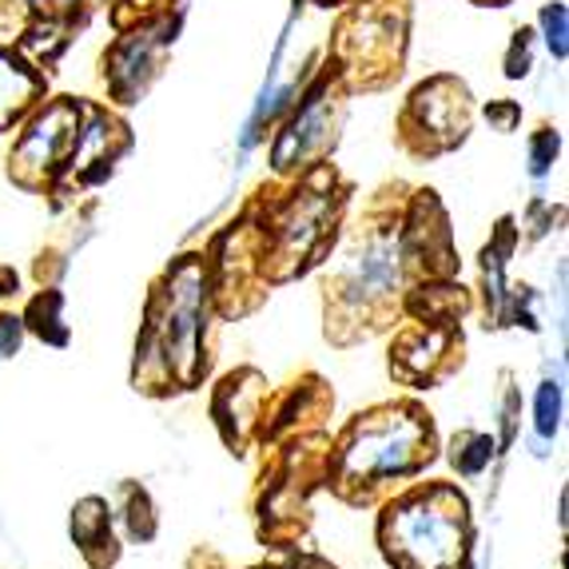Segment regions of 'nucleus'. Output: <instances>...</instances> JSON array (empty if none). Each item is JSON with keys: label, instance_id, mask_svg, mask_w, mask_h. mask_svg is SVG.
Wrapping results in <instances>:
<instances>
[{"label": "nucleus", "instance_id": "obj_28", "mask_svg": "<svg viewBox=\"0 0 569 569\" xmlns=\"http://www.w3.org/2000/svg\"><path fill=\"white\" fill-rule=\"evenodd\" d=\"M561 415H566V390L558 379H541L533 390V438L553 442L561 430Z\"/></svg>", "mask_w": 569, "mask_h": 569}, {"label": "nucleus", "instance_id": "obj_31", "mask_svg": "<svg viewBox=\"0 0 569 569\" xmlns=\"http://www.w3.org/2000/svg\"><path fill=\"white\" fill-rule=\"evenodd\" d=\"M561 219H566V208H561V203H550V200H541V196H533V200L526 203L522 219H518V239L538 243V239L550 236L553 223H561Z\"/></svg>", "mask_w": 569, "mask_h": 569}, {"label": "nucleus", "instance_id": "obj_10", "mask_svg": "<svg viewBox=\"0 0 569 569\" xmlns=\"http://www.w3.org/2000/svg\"><path fill=\"white\" fill-rule=\"evenodd\" d=\"M347 88L339 84L331 68H319L307 88L299 92L291 108H287L283 128L276 132L271 143V171L276 180H295L315 163L331 160L339 148L342 123H347Z\"/></svg>", "mask_w": 569, "mask_h": 569}, {"label": "nucleus", "instance_id": "obj_4", "mask_svg": "<svg viewBox=\"0 0 569 569\" xmlns=\"http://www.w3.org/2000/svg\"><path fill=\"white\" fill-rule=\"evenodd\" d=\"M351 200L355 183L331 160L315 163L295 180H267L251 191L267 239L263 276L271 291L311 276L331 259Z\"/></svg>", "mask_w": 569, "mask_h": 569}, {"label": "nucleus", "instance_id": "obj_29", "mask_svg": "<svg viewBox=\"0 0 569 569\" xmlns=\"http://www.w3.org/2000/svg\"><path fill=\"white\" fill-rule=\"evenodd\" d=\"M538 29H541V44L558 64L569 60V9L566 0H550L546 9L538 12Z\"/></svg>", "mask_w": 569, "mask_h": 569}, {"label": "nucleus", "instance_id": "obj_9", "mask_svg": "<svg viewBox=\"0 0 569 569\" xmlns=\"http://www.w3.org/2000/svg\"><path fill=\"white\" fill-rule=\"evenodd\" d=\"M475 116L478 108L466 80L450 77V72L427 77L422 84L410 88L399 116H395V148L418 163L450 156L470 140Z\"/></svg>", "mask_w": 569, "mask_h": 569}, {"label": "nucleus", "instance_id": "obj_25", "mask_svg": "<svg viewBox=\"0 0 569 569\" xmlns=\"http://www.w3.org/2000/svg\"><path fill=\"white\" fill-rule=\"evenodd\" d=\"M493 455H498V447H493V435H486V430L466 427L447 442V462H450V470H455L458 478L486 475V466L493 462Z\"/></svg>", "mask_w": 569, "mask_h": 569}, {"label": "nucleus", "instance_id": "obj_13", "mask_svg": "<svg viewBox=\"0 0 569 569\" xmlns=\"http://www.w3.org/2000/svg\"><path fill=\"white\" fill-rule=\"evenodd\" d=\"M466 367L462 323H415L402 319L390 327L387 370L407 390H435Z\"/></svg>", "mask_w": 569, "mask_h": 569}, {"label": "nucleus", "instance_id": "obj_1", "mask_svg": "<svg viewBox=\"0 0 569 569\" xmlns=\"http://www.w3.org/2000/svg\"><path fill=\"white\" fill-rule=\"evenodd\" d=\"M407 183H382L362 208L339 263L323 279V339L339 351L379 339L402 319V271L399 223L407 208Z\"/></svg>", "mask_w": 569, "mask_h": 569}, {"label": "nucleus", "instance_id": "obj_35", "mask_svg": "<svg viewBox=\"0 0 569 569\" xmlns=\"http://www.w3.org/2000/svg\"><path fill=\"white\" fill-rule=\"evenodd\" d=\"M24 323H20V315L4 311L0 307V362H9L12 355H20V347H24Z\"/></svg>", "mask_w": 569, "mask_h": 569}, {"label": "nucleus", "instance_id": "obj_39", "mask_svg": "<svg viewBox=\"0 0 569 569\" xmlns=\"http://www.w3.org/2000/svg\"><path fill=\"white\" fill-rule=\"evenodd\" d=\"M475 4H482V9H506L510 0H475Z\"/></svg>", "mask_w": 569, "mask_h": 569}, {"label": "nucleus", "instance_id": "obj_33", "mask_svg": "<svg viewBox=\"0 0 569 569\" xmlns=\"http://www.w3.org/2000/svg\"><path fill=\"white\" fill-rule=\"evenodd\" d=\"M533 48H538V32L526 29V24H522V29H513L510 48H506V57H502V77L506 80H526V77H530Z\"/></svg>", "mask_w": 569, "mask_h": 569}, {"label": "nucleus", "instance_id": "obj_37", "mask_svg": "<svg viewBox=\"0 0 569 569\" xmlns=\"http://www.w3.org/2000/svg\"><path fill=\"white\" fill-rule=\"evenodd\" d=\"M283 558H287L283 569H339V566H331V561L319 558V553H311V550H295V553H283Z\"/></svg>", "mask_w": 569, "mask_h": 569}, {"label": "nucleus", "instance_id": "obj_27", "mask_svg": "<svg viewBox=\"0 0 569 569\" xmlns=\"http://www.w3.org/2000/svg\"><path fill=\"white\" fill-rule=\"evenodd\" d=\"M88 236H92V231H80V236L72 231V236H64V239H48L37 251V259H32V279H37V287H60V279H64L68 267H72L77 247L84 243Z\"/></svg>", "mask_w": 569, "mask_h": 569}, {"label": "nucleus", "instance_id": "obj_30", "mask_svg": "<svg viewBox=\"0 0 569 569\" xmlns=\"http://www.w3.org/2000/svg\"><path fill=\"white\" fill-rule=\"evenodd\" d=\"M526 148H530V152H526V171H530L533 180H546L561 156V132L553 128V123H538V128L530 132V143H526Z\"/></svg>", "mask_w": 569, "mask_h": 569}, {"label": "nucleus", "instance_id": "obj_5", "mask_svg": "<svg viewBox=\"0 0 569 569\" xmlns=\"http://www.w3.org/2000/svg\"><path fill=\"white\" fill-rule=\"evenodd\" d=\"M375 541L390 569H475V513L455 482H407L379 502Z\"/></svg>", "mask_w": 569, "mask_h": 569}, {"label": "nucleus", "instance_id": "obj_24", "mask_svg": "<svg viewBox=\"0 0 569 569\" xmlns=\"http://www.w3.org/2000/svg\"><path fill=\"white\" fill-rule=\"evenodd\" d=\"M112 518H120L123 538L132 541V546H148V541H156V533H160V513H156L152 493H148V486L132 482V478H123V482L116 486Z\"/></svg>", "mask_w": 569, "mask_h": 569}, {"label": "nucleus", "instance_id": "obj_40", "mask_svg": "<svg viewBox=\"0 0 569 569\" xmlns=\"http://www.w3.org/2000/svg\"><path fill=\"white\" fill-rule=\"evenodd\" d=\"M315 4H323V9H342V4H351V0H315Z\"/></svg>", "mask_w": 569, "mask_h": 569}, {"label": "nucleus", "instance_id": "obj_22", "mask_svg": "<svg viewBox=\"0 0 569 569\" xmlns=\"http://www.w3.org/2000/svg\"><path fill=\"white\" fill-rule=\"evenodd\" d=\"M96 0H0V32L17 37L29 20H48V24H64L80 32L92 17Z\"/></svg>", "mask_w": 569, "mask_h": 569}, {"label": "nucleus", "instance_id": "obj_17", "mask_svg": "<svg viewBox=\"0 0 569 569\" xmlns=\"http://www.w3.org/2000/svg\"><path fill=\"white\" fill-rule=\"evenodd\" d=\"M335 415V387L319 375V370H303L295 382L283 390H271L267 402V427H263V447H276L283 438L311 435V430H327V418Z\"/></svg>", "mask_w": 569, "mask_h": 569}, {"label": "nucleus", "instance_id": "obj_23", "mask_svg": "<svg viewBox=\"0 0 569 569\" xmlns=\"http://www.w3.org/2000/svg\"><path fill=\"white\" fill-rule=\"evenodd\" d=\"M20 323H24V335L40 339L44 347H68L72 342V327L64 323V291L60 287H37L24 311H20Z\"/></svg>", "mask_w": 569, "mask_h": 569}, {"label": "nucleus", "instance_id": "obj_14", "mask_svg": "<svg viewBox=\"0 0 569 569\" xmlns=\"http://www.w3.org/2000/svg\"><path fill=\"white\" fill-rule=\"evenodd\" d=\"M176 32H180V17H171V12L148 20L140 29L116 32V44L104 52V72H100L108 100L116 108H132L148 96L163 68V52L168 44H176Z\"/></svg>", "mask_w": 569, "mask_h": 569}, {"label": "nucleus", "instance_id": "obj_12", "mask_svg": "<svg viewBox=\"0 0 569 569\" xmlns=\"http://www.w3.org/2000/svg\"><path fill=\"white\" fill-rule=\"evenodd\" d=\"M132 128L120 112L104 104H88L84 100V123H80V136L68 152L64 168H60L57 183L48 191L44 200L52 203V211H68L77 208L80 196H88L92 188L112 180L116 163L132 152Z\"/></svg>", "mask_w": 569, "mask_h": 569}, {"label": "nucleus", "instance_id": "obj_2", "mask_svg": "<svg viewBox=\"0 0 569 569\" xmlns=\"http://www.w3.org/2000/svg\"><path fill=\"white\" fill-rule=\"evenodd\" d=\"M208 267L203 251L176 256L148 287L132 355V390L148 399H176L200 390L211 370L208 355Z\"/></svg>", "mask_w": 569, "mask_h": 569}, {"label": "nucleus", "instance_id": "obj_41", "mask_svg": "<svg viewBox=\"0 0 569 569\" xmlns=\"http://www.w3.org/2000/svg\"><path fill=\"white\" fill-rule=\"evenodd\" d=\"M256 569H283V566H256Z\"/></svg>", "mask_w": 569, "mask_h": 569}, {"label": "nucleus", "instance_id": "obj_3", "mask_svg": "<svg viewBox=\"0 0 569 569\" xmlns=\"http://www.w3.org/2000/svg\"><path fill=\"white\" fill-rule=\"evenodd\" d=\"M438 458L435 415L418 399H387L347 418L331 435V475L327 490L355 510H370Z\"/></svg>", "mask_w": 569, "mask_h": 569}, {"label": "nucleus", "instance_id": "obj_8", "mask_svg": "<svg viewBox=\"0 0 569 569\" xmlns=\"http://www.w3.org/2000/svg\"><path fill=\"white\" fill-rule=\"evenodd\" d=\"M263 223H259V208L247 203L228 228H219L211 243L203 247V267H208V295H211V315L219 323H239L247 315H256L267 303V276H263Z\"/></svg>", "mask_w": 569, "mask_h": 569}, {"label": "nucleus", "instance_id": "obj_32", "mask_svg": "<svg viewBox=\"0 0 569 569\" xmlns=\"http://www.w3.org/2000/svg\"><path fill=\"white\" fill-rule=\"evenodd\" d=\"M171 4H176V0H112V29L116 32L140 29L148 20L168 17Z\"/></svg>", "mask_w": 569, "mask_h": 569}, {"label": "nucleus", "instance_id": "obj_19", "mask_svg": "<svg viewBox=\"0 0 569 569\" xmlns=\"http://www.w3.org/2000/svg\"><path fill=\"white\" fill-rule=\"evenodd\" d=\"M68 538L77 546V553L84 558L88 569H112L120 561L123 546L116 538V518L112 502L100 498V493H88L72 506L68 513Z\"/></svg>", "mask_w": 569, "mask_h": 569}, {"label": "nucleus", "instance_id": "obj_34", "mask_svg": "<svg viewBox=\"0 0 569 569\" xmlns=\"http://www.w3.org/2000/svg\"><path fill=\"white\" fill-rule=\"evenodd\" d=\"M482 120L490 123V132H518L522 128V104L518 100H510V96H502V100H490V104H482Z\"/></svg>", "mask_w": 569, "mask_h": 569}, {"label": "nucleus", "instance_id": "obj_6", "mask_svg": "<svg viewBox=\"0 0 569 569\" xmlns=\"http://www.w3.org/2000/svg\"><path fill=\"white\" fill-rule=\"evenodd\" d=\"M327 475H331V430H311L263 447L251 510H256V533L267 550L295 553L311 546V498L327 486Z\"/></svg>", "mask_w": 569, "mask_h": 569}, {"label": "nucleus", "instance_id": "obj_38", "mask_svg": "<svg viewBox=\"0 0 569 569\" xmlns=\"http://www.w3.org/2000/svg\"><path fill=\"white\" fill-rule=\"evenodd\" d=\"M17 291H20V276H17V267L0 263V307L9 303V299H17Z\"/></svg>", "mask_w": 569, "mask_h": 569}, {"label": "nucleus", "instance_id": "obj_36", "mask_svg": "<svg viewBox=\"0 0 569 569\" xmlns=\"http://www.w3.org/2000/svg\"><path fill=\"white\" fill-rule=\"evenodd\" d=\"M183 569H228V558L219 550H211V546H196V550L188 553V566Z\"/></svg>", "mask_w": 569, "mask_h": 569}, {"label": "nucleus", "instance_id": "obj_21", "mask_svg": "<svg viewBox=\"0 0 569 569\" xmlns=\"http://www.w3.org/2000/svg\"><path fill=\"white\" fill-rule=\"evenodd\" d=\"M48 72H40L32 60H24L17 48L0 44V132L17 128L32 108L44 100Z\"/></svg>", "mask_w": 569, "mask_h": 569}, {"label": "nucleus", "instance_id": "obj_15", "mask_svg": "<svg viewBox=\"0 0 569 569\" xmlns=\"http://www.w3.org/2000/svg\"><path fill=\"white\" fill-rule=\"evenodd\" d=\"M399 247L407 287L422 283V279L458 276V243L455 231H450V216L435 188H410L399 223Z\"/></svg>", "mask_w": 569, "mask_h": 569}, {"label": "nucleus", "instance_id": "obj_18", "mask_svg": "<svg viewBox=\"0 0 569 569\" xmlns=\"http://www.w3.org/2000/svg\"><path fill=\"white\" fill-rule=\"evenodd\" d=\"M518 251V216H502L493 223L490 239H486L482 256H478V291H475V311L482 315L486 331H502L506 327V271Z\"/></svg>", "mask_w": 569, "mask_h": 569}, {"label": "nucleus", "instance_id": "obj_16", "mask_svg": "<svg viewBox=\"0 0 569 569\" xmlns=\"http://www.w3.org/2000/svg\"><path fill=\"white\" fill-rule=\"evenodd\" d=\"M271 382L259 367H236L211 387V422L228 455L247 458L259 450L267 427V402H271Z\"/></svg>", "mask_w": 569, "mask_h": 569}, {"label": "nucleus", "instance_id": "obj_26", "mask_svg": "<svg viewBox=\"0 0 569 569\" xmlns=\"http://www.w3.org/2000/svg\"><path fill=\"white\" fill-rule=\"evenodd\" d=\"M493 415H498V438H493V447H498V455H506V450L518 442V430H522V387L513 379V370L498 375Z\"/></svg>", "mask_w": 569, "mask_h": 569}, {"label": "nucleus", "instance_id": "obj_20", "mask_svg": "<svg viewBox=\"0 0 569 569\" xmlns=\"http://www.w3.org/2000/svg\"><path fill=\"white\" fill-rule=\"evenodd\" d=\"M466 315H475V291L458 276L447 279H422L402 291V319L415 323H462Z\"/></svg>", "mask_w": 569, "mask_h": 569}, {"label": "nucleus", "instance_id": "obj_11", "mask_svg": "<svg viewBox=\"0 0 569 569\" xmlns=\"http://www.w3.org/2000/svg\"><path fill=\"white\" fill-rule=\"evenodd\" d=\"M80 123H84V100H77V96L40 100L20 120V132L9 148V160H4V176L12 188L29 191V196H48L68 152H72V143H77Z\"/></svg>", "mask_w": 569, "mask_h": 569}, {"label": "nucleus", "instance_id": "obj_7", "mask_svg": "<svg viewBox=\"0 0 569 569\" xmlns=\"http://www.w3.org/2000/svg\"><path fill=\"white\" fill-rule=\"evenodd\" d=\"M410 32V0H351L335 20L327 68L347 96L382 92L402 77Z\"/></svg>", "mask_w": 569, "mask_h": 569}]
</instances>
